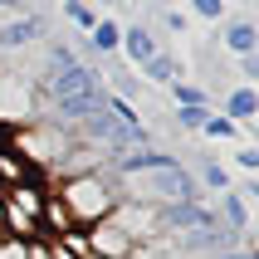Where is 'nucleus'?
I'll return each instance as SVG.
<instances>
[{"instance_id": "1", "label": "nucleus", "mask_w": 259, "mask_h": 259, "mask_svg": "<svg viewBox=\"0 0 259 259\" xmlns=\"http://www.w3.org/2000/svg\"><path fill=\"white\" fill-rule=\"evenodd\" d=\"M108 93H113V88H103V78L88 69L83 59L44 78V98H49V108H54L64 122H73V127L88 122L93 113H103V98H108Z\"/></svg>"}, {"instance_id": "2", "label": "nucleus", "mask_w": 259, "mask_h": 259, "mask_svg": "<svg viewBox=\"0 0 259 259\" xmlns=\"http://www.w3.org/2000/svg\"><path fill=\"white\" fill-rule=\"evenodd\" d=\"M59 205L69 210V220L78 225V230H88V225H98V220H108L117 210V191L113 181L103 171H78V176H59Z\"/></svg>"}, {"instance_id": "3", "label": "nucleus", "mask_w": 259, "mask_h": 259, "mask_svg": "<svg viewBox=\"0 0 259 259\" xmlns=\"http://www.w3.org/2000/svg\"><path fill=\"white\" fill-rule=\"evenodd\" d=\"M0 201H5V235H15V240H39V210L49 201L44 181H15V186L0 191Z\"/></svg>"}, {"instance_id": "4", "label": "nucleus", "mask_w": 259, "mask_h": 259, "mask_svg": "<svg viewBox=\"0 0 259 259\" xmlns=\"http://www.w3.org/2000/svg\"><path fill=\"white\" fill-rule=\"evenodd\" d=\"M34 108H39V93L25 78L0 73V127H29L34 122Z\"/></svg>"}, {"instance_id": "5", "label": "nucleus", "mask_w": 259, "mask_h": 259, "mask_svg": "<svg viewBox=\"0 0 259 259\" xmlns=\"http://www.w3.org/2000/svg\"><path fill=\"white\" fill-rule=\"evenodd\" d=\"M83 240H88V254H98V259H132V249H137V240H132L113 215L98 220V225H88Z\"/></svg>"}, {"instance_id": "6", "label": "nucleus", "mask_w": 259, "mask_h": 259, "mask_svg": "<svg viewBox=\"0 0 259 259\" xmlns=\"http://www.w3.org/2000/svg\"><path fill=\"white\" fill-rule=\"evenodd\" d=\"M220 49L235 54V59L259 54V25L249 15H225V20H220Z\"/></svg>"}, {"instance_id": "7", "label": "nucleus", "mask_w": 259, "mask_h": 259, "mask_svg": "<svg viewBox=\"0 0 259 259\" xmlns=\"http://www.w3.org/2000/svg\"><path fill=\"white\" fill-rule=\"evenodd\" d=\"M44 39V15H15L10 25H0V49L15 54V49H29V44Z\"/></svg>"}, {"instance_id": "8", "label": "nucleus", "mask_w": 259, "mask_h": 259, "mask_svg": "<svg viewBox=\"0 0 259 259\" xmlns=\"http://www.w3.org/2000/svg\"><path fill=\"white\" fill-rule=\"evenodd\" d=\"M220 113L240 122V127H254L259 117V88L254 83H240V88H225V98H220Z\"/></svg>"}, {"instance_id": "9", "label": "nucleus", "mask_w": 259, "mask_h": 259, "mask_svg": "<svg viewBox=\"0 0 259 259\" xmlns=\"http://www.w3.org/2000/svg\"><path fill=\"white\" fill-rule=\"evenodd\" d=\"M215 220H220L230 235H249V225H254V210H249V201L230 186V191H220V210H215Z\"/></svg>"}, {"instance_id": "10", "label": "nucleus", "mask_w": 259, "mask_h": 259, "mask_svg": "<svg viewBox=\"0 0 259 259\" xmlns=\"http://www.w3.org/2000/svg\"><path fill=\"white\" fill-rule=\"evenodd\" d=\"M157 49H161V44L152 39V29H147V25H122V44H117V54L127 59L132 69H142Z\"/></svg>"}, {"instance_id": "11", "label": "nucleus", "mask_w": 259, "mask_h": 259, "mask_svg": "<svg viewBox=\"0 0 259 259\" xmlns=\"http://www.w3.org/2000/svg\"><path fill=\"white\" fill-rule=\"evenodd\" d=\"M137 73H142V78H152V83H176V78H181V64H176L171 49H157V54L147 59Z\"/></svg>"}, {"instance_id": "12", "label": "nucleus", "mask_w": 259, "mask_h": 259, "mask_svg": "<svg viewBox=\"0 0 259 259\" xmlns=\"http://www.w3.org/2000/svg\"><path fill=\"white\" fill-rule=\"evenodd\" d=\"M245 132H249V127L230 122V117H225V113H215V108H210V113H205V122H201V137H215V142H240Z\"/></svg>"}, {"instance_id": "13", "label": "nucleus", "mask_w": 259, "mask_h": 259, "mask_svg": "<svg viewBox=\"0 0 259 259\" xmlns=\"http://www.w3.org/2000/svg\"><path fill=\"white\" fill-rule=\"evenodd\" d=\"M88 39H93V49L108 59V54H117V44H122V25H117V20H108V15H98V25L88 29Z\"/></svg>"}, {"instance_id": "14", "label": "nucleus", "mask_w": 259, "mask_h": 259, "mask_svg": "<svg viewBox=\"0 0 259 259\" xmlns=\"http://www.w3.org/2000/svg\"><path fill=\"white\" fill-rule=\"evenodd\" d=\"M166 88H171V103H176V108H210V93H205L201 83L176 78V83H166Z\"/></svg>"}, {"instance_id": "15", "label": "nucleus", "mask_w": 259, "mask_h": 259, "mask_svg": "<svg viewBox=\"0 0 259 259\" xmlns=\"http://www.w3.org/2000/svg\"><path fill=\"white\" fill-rule=\"evenodd\" d=\"M196 186H205V191H230V186H235V176H230V166H220V161H201Z\"/></svg>"}, {"instance_id": "16", "label": "nucleus", "mask_w": 259, "mask_h": 259, "mask_svg": "<svg viewBox=\"0 0 259 259\" xmlns=\"http://www.w3.org/2000/svg\"><path fill=\"white\" fill-rule=\"evenodd\" d=\"M98 15L103 10H93V0H64V20L78 25V29H93V25H98Z\"/></svg>"}, {"instance_id": "17", "label": "nucleus", "mask_w": 259, "mask_h": 259, "mask_svg": "<svg viewBox=\"0 0 259 259\" xmlns=\"http://www.w3.org/2000/svg\"><path fill=\"white\" fill-rule=\"evenodd\" d=\"M235 166H240L245 176H259V147L254 142H240V147H235Z\"/></svg>"}, {"instance_id": "18", "label": "nucleus", "mask_w": 259, "mask_h": 259, "mask_svg": "<svg viewBox=\"0 0 259 259\" xmlns=\"http://www.w3.org/2000/svg\"><path fill=\"white\" fill-rule=\"evenodd\" d=\"M186 5H191V15H201V20H225V15H230L225 0H186Z\"/></svg>"}, {"instance_id": "19", "label": "nucleus", "mask_w": 259, "mask_h": 259, "mask_svg": "<svg viewBox=\"0 0 259 259\" xmlns=\"http://www.w3.org/2000/svg\"><path fill=\"white\" fill-rule=\"evenodd\" d=\"M69 64H78V54H73L69 44H54V49H49V73H59V69H69Z\"/></svg>"}, {"instance_id": "20", "label": "nucleus", "mask_w": 259, "mask_h": 259, "mask_svg": "<svg viewBox=\"0 0 259 259\" xmlns=\"http://www.w3.org/2000/svg\"><path fill=\"white\" fill-rule=\"evenodd\" d=\"M205 113H210V108H176V122H181V127H186V132H201Z\"/></svg>"}, {"instance_id": "21", "label": "nucleus", "mask_w": 259, "mask_h": 259, "mask_svg": "<svg viewBox=\"0 0 259 259\" xmlns=\"http://www.w3.org/2000/svg\"><path fill=\"white\" fill-rule=\"evenodd\" d=\"M0 259H29V240H15V235H5V240H0Z\"/></svg>"}, {"instance_id": "22", "label": "nucleus", "mask_w": 259, "mask_h": 259, "mask_svg": "<svg viewBox=\"0 0 259 259\" xmlns=\"http://www.w3.org/2000/svg\"><path fill=\"white\" fill-rule=\"evenodd\" d=\"M215 259H259V249L254 245H225V249H215Z\"/></svg>"}, {"instance_id": "23", "label": "nucleus", "mask_w": 259, "mask_h": 259, "mask_svg": "<svg viewBox=\"0 0 259 259\" xmlns=\"http://www.w3.org/2000/svg\"><path fill=\"white\" fill-rule=\"evenodd\" d=\"M161 25L171 29V34H186V29H191V20H186L181 10H161Z\"/></svg>"}, {"instance_id": "24", "label": "nucleus", "mask_w": 259, "mask_h": 259, "mask_svg": "<svg viewBox=\"0 0 259 259\" xmlns=\"http://www.w3.org/2000/svg\"><path fill=\"white\" fill-rule=\"evenodd\" d=\"M240 78H245V83H259V54H245V59H240Z\"/></svg>"}, {"instance_id": "25", "label": "nucleus", "mask_w": 259, "mask_h": 259, "mask_svg": "<svg viewBox=\"0 0 259 259\" xmlns=\"http://www.w3.org/2000/svg\"><path fill=\"white\" fill-rule=\"evenodd\" d=\"M235 191H240V196H245V201H249V205H254V201H259V176H249L245 186H235Z\"/></svg>"}, {"instance_id": "26", "label": "nucleus", "mask_w": 259, "mask_h": 259, "mask_svg": "<svg viewBox=\"0 0 259 259\" xmlns=\"http://www.w3.org/2000/svg\"><path fill=\"white\" fill-rule=\"evenodd\" d=\"M15 5H20V0H0V10H15Z\"/></svg>"}, {"instance_id": "27", "label": "nucleus", "mask_w": 259, "mask_h": 259, "mask_svg": "<svg viewBox=\"0 0 259 259\" xmlns=\"http://www.w3.org/2000/svg\"><path fill=\"white\" fill-rule=\"evenodd\" d=\"M0 230H5V201H0Z\"/></svg>"}, {"instance_id": "28", "label": "nucleus", "mask_w": 259, "mask_h": 259, "mask_svg": "<svg viewBox=\"0 0 259 259\" xmlns=\"http://www.w3.org/2000/svg\"><path fill=\"white\" fill-rule=\"evenodd\" d=\"M83 259H98V254H83Z\"/></svg>"}, {"instance_id": "29", "label": "nucleus", "mask_w": 259, "mask_h": 259, "mask_svg": "<svg viewBox=\"0 0 259 259\" xmlns=\"http://www.w3.org/2000/svg\"><path fill=\"white\" fill-rule=\"evenodd\" d=\"M152 5H161V0H152Z\"/></svg>"}]
</instances>
